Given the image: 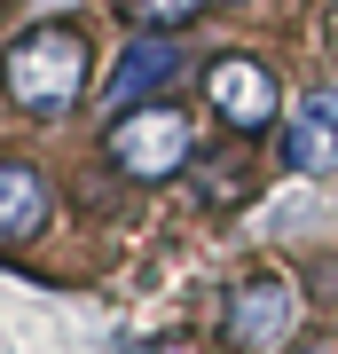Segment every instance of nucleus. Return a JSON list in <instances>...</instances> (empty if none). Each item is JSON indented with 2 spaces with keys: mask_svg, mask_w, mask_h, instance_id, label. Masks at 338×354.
I'll use <instances>...</instances> for the list:
<instances>
[{
  "mask_svg": "<svg viewBox=\"0 0 338 354\" xmlns=\"http://www.w3.org/2000/svg\"><path fill=\"white\" fill-rule=\"evenodd\" d=\"M95 87V48L79 24H32L0 48V95L16 102L24 118H71Z\"/></svg>",
  "mask_w": 338,
  "mask_h": 354,
  "instance_id": "f257e3e1",
  "label": "nucleus"
},
{
  "mask_svg": "<svg viewBox=\"0 0 338 354\" xmlns=\"http://www.w3.org/2000/svg\"><path fill=\"white\" fill-rule=\"evenodd\" d=\"M102 158H111V174H126L134 189H165V181H181L189 158H197V127H189V111H173V102H134V111H111Z\"/></svg>",
  "mask_w": 338,
  "mask_h": 354,
  "instance_id": "f03ea898",
  "label": "nucleus"
},
{
  "mask_svg": "<svg viewBox=\"0 0 338 354\" xmlns=\"http://www.w3.org/2000/svg\"><path fill=\"white\" fill-rule=\"evenodd\" d=\"M205 111H213L236 142H260L276 127V111H283V87H276V71H267L260 55L228 48V55L205 64Z\"/></svg>",
  "mask_w": 338,
  "mask_h": 354,
  "instance_id": "7ed1b4c3",
  "label": "nucleus"
},
{
  "mask_svg": "<svg viewBox=\"0 0 338 354\" xmlns=\"http://www.w3.org/2000/svg\"><path fill=\"white\" fill-rule=\"evenodd\" d=\"M291 330H299V291H291L283 276H244V283H228V299H220V346L228 354H276Z\"/></svg>",
  "mask_w": 338,
  "mask_h": 354,
  "instance_id": "20e7f679",
  "label": "nucleus"
},
{
  "mask_svg": "<svg viewBox=\"0 0 338 354\" xmlns=\"http://www.w3.org/2000/svg\"><path fill=\"white\" fill-rule=\"evenodd\" d=\"M189 71V55L173 48V32H134L126 55L102 79V111H134V102H165V87Z\"/></svg>",
  "mask_w": 338,
  "mask_h": 354,
  "instance_id": "39448f33",
  "label": "nucleus"
},
{
  "mask_svg": "<svg viewBox=\"0 0 338 354\" xmlns=\"http://www.w3.org/2000/svg\"><path fill=\"white\" fill-rule=\"evenodd\" d=\"M283 165H291V174H307V181L338 174V87H314L299 111H291V127H283Z\"/></svg>",
  "mask_w": 338,
  "mask_h": 354,
  "instance_id": "423d86ee",
  "label": "nucleus"
},
{
  "mask_svg": "<svg viewBox=\"0 0 338 354\" xmlns=\"http://www.w3.org/2000/svg\"><path fill=\"white\" fill-rule=\"evenodd\" d=\"M55 213V189H48V174L24 158H0V252H16V244H32L39 228H48Z\"/></svg>",
  "mask_w": 338,
  "mask_h": 354,
  "instance_id": "0eeeda50",
  "label": "nucleus"
},
{
  "mask_svg": "<svg viewBox=\"0 0 338 354\" xmlns=\"http://www.w3.org/2000/svg\"><path fill=\"white\" fill-rule=\"evenodd\" d=\"M111 8H118L126 32H181V24H197L213 0H111Z\"/></svg>",
  "mask_w": 338,
  "mask_h": 354,
  "instance_id": "6e6552de",
  "label": "nucleus"
},
{
  "mask_svg": "<svg viewBox=\"0 0 338 354\" xmlns=\"http://www.w3.org/2000/svg\"><path fill=\"white\" fill-rule=\"evenodd\" d=\"M244 150H252V142H244ZM244 150H236V158H220V165H205V158H189V174L205 181V189H197L205 205H236V197L252 189V165H244Z\"/></svg>",
  "mask_w": 338,
  "mask_h": 354,
  "instance_id": "1a4fd4ad",
  "label": "nucleus"
},
{
  "mask_svg": "<svg viewBox=\"0 0 338 354\" xmlns=\"http://www.w3.org/2000/svg\"><path fill=\"white\" fill-rule=\"evenodd\" d=\"M291 354H338V339L323 330V339H307V346H291Z\"/></svg>",
  "mask_w": 338,
  "mask_h": 354,
  "instance_id": "9d476101",
  "label": "nucleus"
}]
</instances>
